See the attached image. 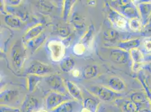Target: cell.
Wrapping results in <instances>:
<instances>
[{
  "instance_id": "1",
  "label": "cell",
  "mask_w": 151,
  "mask_h": 112,
  "mask_svg": "<svg viewBox=\"0 0 151 112\" xmlns=\"http://www.w3.org/2000/svg\"><path fill=\"white\" fill-rule=\"evenodd\" d=\"M108 4L127 19H140L138 7L134 2L129 0L112 1Z\"/></svg>"
},
{
  "instance_id": "2",
  "label": "cell",
  "mask_w": 151,
  "mask_h": 112,
  "mask_svg": "<svg viewBox=\"0 0 151 112\" xmlns=\"http://www.w3.org/2000/svg\"><path fill=\"white\" fill-rule=\"evenodd\" d=\"M90 93L104 101H111L119 99L122 94L118 93L109 89L102 85H91L88 88Z\"/></svg>"
},
{
  "instance_id": "3",
  "label": "cell",
  "mask_w": 151,
  "mask_h": 112,
  "mask_svg": "<svg viewBox=\"0 0 151 112\" xmlns=\"http://www.w3.org/2000/svg\"><path fill=\"white\" fill-rule=\"evenodd\" d=\"M107 16L113 25L114 29L117 30L126 31L129 28V20L122 14L113 9L112 7L106 3Z\"/></svg>"
},
{
  "instance_id": "4",
  "label": "cell",
  "mask_w": 151,
  "mask_h": 112,
  "mask_svg": "<svg viewBox=\"0 0 151 112\" xmlns=\"http://www.w3.org/2000/svg\"><path fill=\"white\" fill-rule=\"evenodd\" d=\"M74 100L72 96L68 94H63L56 91H51L49 94L45 99V106L47 111H51L63 103Z\"/></svg>"
},
{
  "instance_id": "5",
  "label": "cell",
  "mask_w": 151,
  "mask_h": 112,
  "mask_svg": "<svg viewBox=\"0 0 151 112\" xmlns=\"http://www.w3.org/2000/svg\"><path fill=\"white\" fill-rule=\"evenodd\" d=\"M47 48L53 61H61L64 58L65 45L61 41L57 39L50 40L47 43Z\"/></svg>"
},
{
  "instance_id": "6",
  "label": "cell",
  "mask_w": 151,
  "mask_h": 112,
  "mask_svg": "<svg viewBox=\"0 0 151 112\" xmlns=\"http://www.w3.org/2000/svg\"><path fill=\"white\" fill-rule=\"evenodd\" d=\"M25 49L20 41L14 44L11 50V57L14 65L18 69H21L25 60Z\"/></svg>"
},
{
  "instance_id": "7",
  "label": "cell",
  "mask_w": 151,
  "mask_h": 112,
  "mask_svg": "<svg viewBox=\"0 0 151 112\" xmlns=\"http://www.w3.org/2000/svg\"><path fill=\"white\" fill-rule=\"evenodd\" d=\"M109 57L113 62L117 64L132 65L130 53L119 47H114L111 49Z\"/></svg>"
},
{
  "instance_id": "8",
  "label": "cell",
  "mask_w": 151,
  "mask_h": 112,
  "mask_svg": "<svg viewBox=\"0 0 151 112\" xmlns=\"http://www.w3.org/2000/svg\"><path fill=\"white\" fill-rule=\"evenodd\" d=\"M45 81L49 87L54 91L63 94H67L68 91L65 85V82L63 78L58 74H50L47 76Z\"/></svg>"
},
{
  "instance_id": "9",
  "label": "cell",
  "mask_w": 151,
  "mask_h": 112,
  "mask_svg": "<svg viewBox=\"0 0 151 112\" xmlns=\"http://www.w3.org/2000/svg\"><path fill=\"white\" fill-rule=\"evenodd\" d=\"M53 72V69L49 65L39 61H33L27 70L28 75H35L44 76H49Z\"/></svg>"
},
{
  "instance_id": "10",
  "label": "cell",
  "mask_w": 151,
  "mask_h": 112,
  "mask_svg": "<svg viewBox=\"0 0 151 112\" xmlns=\"http://www.w3.org/2000/svg\"><path fill=\"white\" fill-rule=\"evenodd\" d=\"M82 108L81 103L72 100L63 103L49 112H80Z\"/></svg>"
},
{
  "instance_id": "11",
  "label": "cell",
  "mask_w": 151,
  "mask_h": 112,
  "mask_svg": "<svg viewBox=\"0 0 151 112\" xmlns=\"http://www.w3.org/2000/svg\"><path fill=\"white\" fill-rule=\"evenodd\" d=\"M138 9L143 25L149 23L151 16V1L141 2L138 5Z\"/></svg>"
},
{
  "instance_id": "12",
  "label": "cell",
  "mask_w": 151,
  "mask_h": 112,
  "mask_svg": "<svg viewBox=\"0 0 151 112\" xmlns=\"http://www.w3.org/2000/svg\"><path fill=\"white\" fill-rule=\"evenodd\" d=\"M130 100L138 106L140 109L149 108L150 102L146 94L143 92H135L130 95Z\"/></svg>"
},
{
  "instance_id": "13",
  "label": "cell",
  "mask_w": 151,
  "mask_h": 112,
  "mask_svg": "<svg viewBox=\"0 0 151 112\" xmlns=\"http://www.w3.org/2000/svg\"><path fill=\"white\" fill-rule=\"evenodd\" d=\"M132 61V67L134 70H136L139 67H141L145 62V56L143 52L139 48H135L129 52Z\"/></svg>"
},
{
  "instance_id": "14",
  "label": "cell",
  "mask_w": 151,
  "mask_h": 112,
  "mask_svg": "<svg viewBox=\"0 0 151 112\" xmlns=\"http://www.w3.org/2000/svg\"><path fill=\"white\" fill-rule=\"evenodd\" d=\"M68 93L72 98L76 101L83 103V99L81 90L75 82L69 80L65 81Z\"/></svg>"
},
{
  "instance_id": "15",
  "label": "cell",
  "mask_w": 151,
  "mask_h": 112,
  "mask_svg": "<svg viewBox=\"0 0 151 112\" xmlns=\"http://www.w3.org/2000/svg\"><path fill=\"white\" fill-rule=\"evenodd\" d=\"M39 109L37 100L32 96L27 95L22 106V112H34Z\"/></svg>"
},
{
  "instance_id": "16",
  "label": "cell",
  "mask_w": 151,
  "mask_h": 112,
  "mask_svg": "<svg viewBox=\"0 0 151 112\" xmlns=\"http://www.w3.org/2000/svg\"><path fill=\"white\" fill-rule=\"evenodd\" d=\"M108 87L114 91L121 93L126 89V84L121 78L117 76L111 77L108 81Z\"/></svg>"
},
{
  "instance_id": "17",
  "label": "cell",
  "mask_w": 151,
  "mask_h": 112,
  "mask_svg": "<svg viewBox=\"0 0 151 112\" xmlns=\"http://www.w3.org/2000/svg\"><path fill=\"white\" fill-rule=\"evenodd\" d=\"M115 101L116 104L123 112H137L140 110L138 106L135 104L131 100L119 98Z\"/></svg>"
},
{
  "instance_id": "18",
  "label": "cell",
  "mask_w": 151,
  "mask_h": 112,
  "mask_svg": "<svg viewBox=\"0 0 151 112\" xmlns=\"http://www.w3.org/2000/svg\"><path fill=\"white\" fill-rule=\"evenodd\" d=\"M45 26L42 24H39L33 26L31 29L28 30L24 35L23 39L25 43L38 37L41 34L43 33L44 30Z\"/></svg>"
},
{
  "instance_id": "19",
  "label": "cell",
  "mask_w": 151,
  "mask_h": 112,
  "mask_svg": "<svg viewBox=\"0 0 151 112\" xmlns=\"http://www.w3.org/2000/svg\"><path fill=\"white\" fill-rule=\"evenodd\" d=\"M140 44L141 40L139 38H133L120 42L117 45V47L129 52L133 49L138 48Z\"/></svg>"
},
{
  "instance_id": "20",
  "label": "cell",
  "mask_w": 151,
  "mask_h": 112,
  "mask_svg": "<svg viewBox=\"0 0 151 112\" xmlns=\"http://www.w3.org/2000/svg\"><path fill=\"white\" fill-rule=\"evenodd\" d=\"M46 37H47L46 34L43 33L38 37L26 42L27 47L30 50L32 53H33L36 52L41 47V45H42V44L44 43Z\"/></svg>"
},
{
  "instance_id": "21",
  "label": "cell",
  "mask_w": 151,
  "mask_h": 112,
  "mask_svg": "<svg viewBox=\"0 0 151 112\" xmlns=\"http://www.w3.org/2000/svg\"><path fill=\"white\" fill-rule=\"evenodd\" d=\"M18 95V92L14 90L7 89L2 91L0 94L1 104H4L11 102L17 97Z\"/></svg>"
},
{
  "instance_id": "22",
  "label": "cell",
  "mask_w": 151,
  "mask_h": 112,
  "mask_svg": "<svg viewBox=\"0 0 151 112\" xmlns=\"http://www.w3.org/2000/svg\"><path fill=\"white\" fill-rule=\"evenodd\" d=\"M75 66L74 59L69 56L65 57L60 61V68L64 72H70L72 71Z\"/></svg>"
},
{
  "instance_id": "23",
  "label": "cell",
  "mask_w": 151,
  "mask_h": 112,
  "mask_svg": "<svg viewBox=\"0 0 151 112\" xmlns=\"http://www.w3.org/2000/svg\"><path fill=\"white\" fill-rule=\"evenodd\" d=\"M42 79V76L35 75H28L27 77V89L30 93H33Z\"/></svg>"
},
{
  "instance_id": "24",
  "label": "cell",
  "mask_w": 151,
  "mask_h": 112,
  "mask_svg": "<svg viewBox=\"0 0 151 112\" xmlns=\"http://www.w3.org/2000/svg\"><path fill=\"white\" fill-rule=\"evenodd\" d=\"M94 33V27L93 25H91L88 27V30L85 32L80 41V42L83 44L87 48L90 47L93 40Z\"/></svg>"
},
{
  "instance_id": "25",
  "label": "cell",
  "mask_w": 151,
  "mask_h": 112,
  "mask_svg": "<svg viewBox=\"0 0 151 112\" xmlns=\"http://www.w3.org/2000/svg\"><path fill=\"white\" fill-rule=\"evenodd\" d=\"M120 38V33L114 29H109L104 31L103 34L104 40L110 43L116 42Z\"/></svg>"
},
{
  "instance_id": "26",
  "label": "cell",
  "mask_w": 151,
  "mask_h": 112,
  "mask_svg": "<svg viewBox=\"0 0 151 112\" xmlns=\"http://www.w3.org/2000/svg\"><path fill=\"white\" fill-rule=\"evenodd\" d=\"M4 21L7 25L14 29L20 28L22 22V20L18 17L9 13L5 15Z\"/></svg>"
},
{
  "instance_id": "27",
  "label": "cell",
  "mask_w": 151,
  "mask_h": 112,
  "mask_svg": "<svg viewBox=\"0 0 151 112\" xmlns=\"http://www.w3.org/2000/svg\"><path fill=\"white\" fill-rule=\"evenodd\" d=\"M98 73V69L96 65H88L85 67L82 72V76L86 80L94 78Z\"/></svg>"
},
{
  "instance_id": "28",
  "label": "cell",
  "mask_w": 151,
  "mask_h": 112,
  "mask_svg": "<svg viewBox=\"0 0 151 112\" xmlns=\"http://www.w3.org/2000/svg\"><path fill=\"white\" fill-rule=\"evenodd\" d=\"M71 22L77 29H82L85 26V20L83 16L78 13H74L72 16Z\"/></svg>"
},
{
  "instance_id": "29",
  "label": "cell",
  "mask_w": 151,
  "mask_h": 112,
  "mask_svg": "<svg viewBox=\"0 0 151 112\" xmlns=\"http://www.w3.org/2000/svg\"><path fill=\"white\" fill-rule=\"evenodd\" d=\"M63 18L64 20H67L68 18L69 13L70 12L72 7L75 4L76 1L67 0L63 1Z\"/></svg>"
},
{
  "instance_id": "30",
  "label": "cell",
  "mask_w": 151,
  "mask_h": 112,
  "mask_svg": "<svg viewBox=\"0 0 151 112\" xmlns=\"http://www.w3.org/2000/svg\"><path fill=\"white\" fill-rule=\"evenodd\" d=\"M129 28L133 31L138 32L141 31L143 28V24L140 19H132L129 20Z\"/></svg>"
},
{
  "instance_id": "31",
  "label": "cell",
  "mask_w": 151,
  "mask_h": 112,
  "mask_svg": "<svg viewBox=\"0 0 151 112\" xmlns=\"http://www.w3.org/2000/svg\"><path fill=\"white\" fill-rule=\"evenodd\" d=\"M98 102H97L96 100L91 99V98H88L83 100L82 103L83 106L87 108L90 110L96 112L97 111V108L98 106Z\"/></svg>"
},
{
  "instance_id": "32",
  "label": "cell",
  "mask_w": 151,
  "mask_h": 112,
  "mask_svg": "<svg viewBox=\"0 0 151 112\" xmlns=\"http://www.w3.org/2000/svg\"><path fill=\"white\" fill-rule=\"evenodd\" d=\"M86 50L87 48L80 42L76 44L73 48L74 53L77 56H81L83 55Z\"/></svg>"
},
{
  "instance_id": "33",
  "label": "cell",
  "mask_w": 151,
  "mask_h": 112,
  "mask_svg": "<svg viewBox=\"0 0 151 112\" xmlns=\"http://www.w3.org/2000/svg\"><path fill=\"white\" fill-rule=\"evenodd\" d=\"M57 33L60 37L67 39L70 34V30L67 27H60L57 29Z\"/></svg>"
},
{
  "instance_id": "34",
  "label": "cell",
  "mask_w": 151,
  "mask_h": 112,
  "mask_svg": "<svg viewBox=\"0 0 151 112\" xmlns=\"http://www.w3.org/2000/svg\"><path fill=\"white\" fill-rule=\"evenodd\" d=\"M139 80L140 82H141V84H142L143 86L144 87L145 89V94L148 98V99L150 100V102L151 104V91L150 90L149 87L148 86V85L146 84V82L145 81V80L143 79V78L142 77H139Z\"/></svg>"
},
{
  "instance_id": "35",
  "label": "cell",
  "mask_w": 151,
  "mask_h": 112,
  "mask_svg": "<svg viewBox=\"0 0 151 112\" xmlns=\"http://www.w3.org/2000/svg\"><path fill=\"white\" fill-rule=\"evenodd\" d=\"M142 33L143 35L145 37L151 36V23L149 22L148 24L143 26Z\"/></svg>"
},
{
  "instance_id": "36",
  "label": "cell",
  "mask_w": 151,
  "mask_h": 112,
  "mask_svg": "<svg viewBox=\"0 0 151 112\" xmlns=\"http://www.w3.org/2000/svg\"><path fill=\"white\" fill-rule=\"evenodd\" d=\"M143 48L145 52L151 53V38H147L143 42Z\"/></svg>"
},
{
  "instance_id": "37",
  "label": "cell",
  "mask_w": 151,
  "mask_h": 112,
  "mask_svg": "<svg viewBox=\"0 0 151 112\" xmlns=\"http://www.w3.org/2000/svg\"><path fill=\"white\" fill-rule=\"evenodd\" d=\"M7 3L11 6H18L22 2L20 0H9L6 1Z\"/></svg>"
},
{
  "instance_id": "38",
  "label": "cell",
  "mask_w": 151,
  "mask_h": 112,
  "mask_svg": "<svg viewBox=\"0 0 151 112\" xmlns=\"http://www.w3.org/2000/svg\"><path fill=\"white\" fill-rule=\"evenodd\" d=\"M142 69H144L148 71L150 74H151V62H146L142 66Z\"/></svg>"
},
{
  "instance_id": "39",
  "label": "cell",
  "mask_w": 151,
  "mask_h": 112,
  "mask_svg": "<svg viewBox=\"0 0 151 112\" xmlns=\"http://www.w3.org/2000/svg\"><path fill=\"white\" fill-rule=\"evenodd\" d=\"M80 75V72L78 69H75L72 71V76L75 77H78Z\"/></svg>"
},
{
  "instance_id": "40",
  "label": "cell",
  "mask_w": 151,
  "mask_h": 112,
  "mask_svg": "<svg viewBox=\"0 0 151 112\" xmlns=\"http://www.w3.org/2000/svg\"><path fill=\"white\" fill-rule=\"evenodd\" d=\"M151 62V53L145 56V62Z\"/></svg>"
},
{
  "instance_id": "41",
  "label": "cell",
  "mask_w": 151,
  "mask_h": 112,
  "mask_svg": "<svg viewBox=\"0 0 151 112\" xmlns=\"http://www.w3.org/2000/svg\"><path fill=\"white\" fill-rule=\"evenodd\" d=\"M137 112H151V109L150 108H144L139 110Z\"/></svg>"
},
{
  "instance_id": "42",
  "label": "cell",
  "mask_w": 151,
  "mask_h": 112,
  "mask_svg": "<svg viewBox=\"0 0 151 112\" xmlns=\"http://www.w3.org/2000/svg\"><path fill=\"white\" fill-rule=\"evenodd\" d=\"M34 112H49L47 109H39L37 111Z\"/></svg>"
},
{
  "instance_id": "43",
  "label": "cell",
  "mask_w": 151,
  "mask_h": 112,
  "mask_svg": "<svg viewBox=\"0 0 151 112\" xmlns=\"http://www.w3.org/2000/svg\"><path fill=\"white\" fill-rule=\"evenodd\" d=\"M9 112H20V110L19 109H18V108H13V109Z\"/></svg>"
},
{
  "instance_id": "44",
  "label": "cell",
  "mask_w": 151,
  "mask_h": 112,
  "mask_svg": "<svg viewBox=\"0 0 151 112\" xmlns=\"http://www.w3.org/2000/svg\"><path fill=\"white\" fill-rule=\"evenodd\" d=\"M149 22H151V18H150V21H149Z\"/></svg>"
}]
</instances>
